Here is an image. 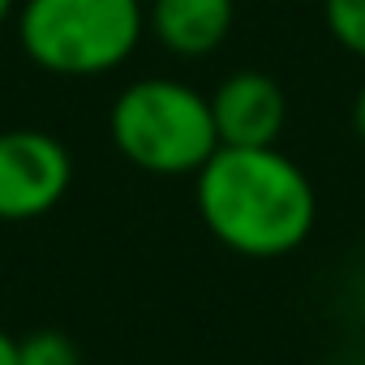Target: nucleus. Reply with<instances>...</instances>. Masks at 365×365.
I'll use <instances>...</instances> for the list:
<instances>
[{
	"label": "nucleus",
	"instance_id": "nucleus-8",
	"mask_svg": "<svg viewBox=\"0 0 365 365\" xmlns=\"http://www.w3.org/2000/svg\"><path fill=\"white\" fill-rule=\"evenodd\" d=\"M18 365H82V352L65 331H31L18 339Z\"/></svg>",
	"mask_w": 365,
	"mask_h": 365
},
{
	"label": "nucleus",
	"instance_id": "nucleus-9",
	"mask_svg": "<svg viewBox=\"0 0 365 365\" xmlns=\"http://www.w3.org/2000/svg\"><path fill=\"white\" fill-rule=\"evenodd\" d=\"M348 116H352V133H356V142L365 146V82L356 86V95H352V112H348Z\"/></svg>",
	"mask_w": 365,
	"mask_h": 365
},
{
	"label": "nucleus",
	"instance_id": "nucleus-10",
	"mask_svg": "<svg viewBox=\"0 0 365 365\" xmlns=\"http://www.w3.org/2000/svg\"><path fill=\"white\" fill-rule=\"evenodd\" d=\"M0 365H18V339L0 327Z\"/></svg>",
	"mask_w": 365,
	"mask_h": 365
},
{
	"label": "nucleus",
	"instance_id": "nucleus-4",
	"mask_svg": "<svg viewBox=\"0 0 365 365\" xmlns=\"http://www.w3.org/2000/svg\"><path fill=\"white\" fill-rule=\"evenodd\" d=\"M73 185V155L48 129L0 133V220L26 224L43 220L65 202Z\"/></svg>",
	"mask_w": 365,
	"mask_h": 365
},
{
	"label": "nucleus",
	"instance_id": "nucleus-1",
	"mask_svg": "<svg viewBox=\"0 0 365 365\" xmlns=\"http://www.w3.org/2000/svg\"><path fill=\"white\" fill-rule=\"evenodd\" d=\"M194 202L224 250L262 262L301 250L318 220L314 180L279 146H220L194 172Z\"/></svg>",
	"mask_w": 365,
	"mask_h": 365
},
{
	"label": "nucleus",
	"instance_id": "nucleus-7",
	"mask_svg": "<svg viewBox=\"0 0 365 365\" xmlns=\"http://www.w3.org/2000/svg\"><path fill=\"white\" fill-rule=\"evenodd\" d=\"M322 22L344 52L365 61V0H322Z\"/></svg>",
	"mask_w": 365,
	"mask_h": 365
},
{
	"label": "nucleus",
	"instance_id": "nucleus-6",
	"mask_svg": "<svg viewBox=\"0 0 365 365\" xmlns=\"http://www.w3.org/2000/svg\"><path fill=\"white\" fill-rule=\"evenodd\" d=\"M237 26V0H146V35L176 61L215 56Z\"/></svg>",
	"mask_w": 365,
	"mask_h": 365
},
{
	"label": "nucleus",
	"instance_id": "nucleus-12",
	"mask_svg": "<svg viewBox=\"0 0 365 365\" xmlns=\"http://www.w3.org/2000/svg\"><path fill=\"white\" fill-rule=\"evenodd\" d=\"M142 5H146V0H142Z\"/></svg>",
	"mask_w": 365,
	"mask_h": 365
},
{
	"label": "nucleus",
	"instance_id": "nucleus-3",
	"mask_svg": "<svg viewBox=\"0 0 365 365\" xmlns=\"http://www.w3.org/2000/svg\"><path fill=\"white\" fill-rule=\"evenodd\" d=\"M18 43L31 65L52 78H103L120 69L142 35V0H22L18 5Z\"/></svg>",
	"mask_w": 365,
	"mask_h": 365
},
{
	"label": "nucleus",
	"instance_id": "nucleus-5",
	"mask_svg": "<svg viewBox=\"0 0 365 365\" xmlns=\"http://www.w3.org/2000/svg\"><path fill=\"white\" fill-rule=\"evenodd\" d=\"M220 146H275L288 120L284 86L262 69H237L211 91Z\"/></svg>",
	"mask_w": 365,
	"mask_h": 365
},
{
	"label": "nucleus",
	"instance_id": "nucleus-11",
	"mask_svg": "<svg viewBox=\"0 0 365 365\" xmlns=\"http://www.w3.org/2000/svg\"><path fill=\"white\" fill-rule=\"evenodd\" d=\"M18 18V0H0V26H9Z\"/></svg>",
	"mask_w": 365,
	"mask_h": 365
},
{
	"label": "nucleus",
	"instance_id": "nucleus-2",
	"mask_svg": "<svg viewBox=\"0 0 365 365\" xmlns=\"http://www.w3.org/2000/svg\"><path fill=\"white\" fill-rule=\"evenodd\" d=\"M108 138L125 163L150 176H194L215 150L211 95L180 78H138L108 108Z\"/></svg>",
	"mask_w": 365,
	"mask_h": 365
}]
</instances>
